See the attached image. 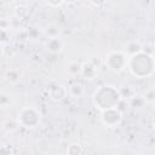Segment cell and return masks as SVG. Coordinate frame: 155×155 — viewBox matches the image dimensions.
<instances>
[{
  "label": "cell",
  "instance_id": "cell-12",
  "mask_svg": "<svg viewBox=\"0 0 155 155\" xmlns=\"http://www.w3.org/2000/svg\"><path fill=\"white\" fill-rule=\"evenodd\" d=\"M128 103H130V105L133 108V109H137V110H139V109H142L145 104H147V101H145V98H144V96H140V94H134L130 101H128Z\"/></svg>",
  "mask_w": 155,
  "mask_h": 155
},
{
  "label": "cell",
  "instance_id": "cell-13",
  "mask_svg": "<svg viewBox=\"0 0 155 155\" xmlns=\"http://www.w3.org/2000/svg\"><path fill=\"white\" fill-rule=\"evenodd\" d=\"M6 79H7V81L11 82V84H16V82L19 81L21 74H19V71H18L17 69H10V70L6 71Z\"/></svg>",
  "mask_w": 155,
  "mask_h": 155
},
{
  "label": "cell",
  "instance_id": "cell-9",
  "mask_svg": "<svg viewBox=\"0 0 155 155\" xmlns=\"http://www.w3.org/2000/svg\"><path fill=\"white\" fill-rule=\"evenodd\" d=\"M85 93V90H84V86L80 84V82H74L71 84L70 86H68V94L71 97V98H81Z\"/></svg>",
  "mask_w": 155,
  "mask_h": 155
},
{
  "label": "cell",
  "instance_id": "cell-23",
  "mask_svg": "<svg viewBox=\"0 0 155 155\" xmlns=\"http://www.w3.org/2000/svg\"><path fill=\"white\" fill-rule=\"evenodd\" d=\"M153 127H154V130H155V120H154V122H153Z\"/></svg>",
  "mask_w": 155,
  "mask_h": 155
},
{
  "label": "cell",
  "instance_id": "cell-18",
  "mask_svg": "<svg viewBox=\"0 0 155 155\" xmlns=\"http://www.w3.org/2000/svg\"><path fill=\"white\" fill-rule=\"evenodd\" d=\"M27 13H28V11H27V8H25L24 6H17V7L15 8V16H16L17 18H19V19L24 18V17L27 16Z\"/></svg>",
  "mask_w": 155,
  "mask_h": 155
},
{
  "label": "cell",
  "instance_id": "cell-17",
  "mask_svg": "<svg viewBox=\"0 0 155 155\" xmlns=\"http://www.w3.org/2000/svg\"><path fill=\"white\" fill-rule=\"evenodd\" d=\"M68 154H81L84 153V149L81 148L80 144H70L69 148H67Z\"/></svg>",
  "mask_w": 155,
  "mask_h": 155
},
{
  "label": "cell",
  "instance_id": "cell-6",
  "mask_svg": "<svg viewBox=\"0 0 155 155\" xmlns=\"http://www.w3.org/2000/svg\"><path fill=\"white\" fill-rule=\"evenodd\" d=\"M47 92H48V97L53 102H61L68 96V87H65L62 84L54 82L47 87Z\"/></svg>",
  "mask_w": 155,
  "mask_h": 155
},
{
  "label": "cell",
  "instance_id": "cell-19",
  "mask_svg": "<svg viewBox=\"0 0 155 155\" xmlns=\"http://www.w3.org/2000/svg\"><path fill=\"white\" fill-rule=\"evenodd\" d=\"M144 98L147 101V103H154L155 102V90H149L145 92Z\"/></svg>",
  "mask_w": 155,
  "mask_h": 155
},
{
  "label": "cell",
  "instance_id": "cell-4",
  "mask_svg": "<svg viewBox=\"0 0 155 155\" xmlns=\"http://www.w3.org/2000/svg\"><path fill=\"white\" fill-rule=\"evenodd\" d=\"M128 56L125 51H110L104 58V65L111 73H121L125 68H127Z\"/></svg>",
  "mask_w": 155,
  "mask_h": 155
},
{
  "label": "cell",
  "instance_id": "cell-5",
  "mask_svg": "<svg viewBox=\"0 0 155 155\" xmlns=\"http://www.w3.org/2000/svg\"><path fill=\"white\" fill-rule=\"evenodd\" d=\"M101 122L109 128H115L120 126L122 122V113L121 110L116 108H110L101 111Z\"/></svg>",
  "mask_w": 155,
  "mask_h": 155
},
{
  "label": "cell",
  "instance_id": "cell-15",
  "mask_svg": "<svg viewBox=\"0 0 155 155\" xmlns=\"http://www.w3.org/2000/svg\"><path fill=\"white\" fill-rule=\"evenodd\" d=\"M119 90H120L121 98H127L128 101H130V99L136 94V93H134V91H133V88H132L131 86H122V87H120Z\"/></svg>",
  "mask_w": 155,
  "mask_h": 155
},
{
  "label": "cell",
  "instance_id": "cell-16",
  "mask_svg": "<svg viewBox=\"0 0 155 155\" xmlns=\"http://www.w3.org/2000/svg\"><path fill=\"white\" fill-rule=\"evenodd\" d=\"M44 33H45V35H46L47 38L59 36V29H58V27L54 25V24H50V25H47Z\"/></svg>",
  "mask_w": 155,
  "mask_h": 155
},
{
  "label": "cell",
  "instance_id": "cell-24",
  "mask_svg": "<svg viewBox=\"0 0 155 155\" xmlns=\"http://www.w3.org/2000/svg\"><path fill=\"white\" fill-rule=\"evenodd\" d=\"M154 104H155V102H154Z\"/></svg>",
  "mask_w": 155,
  "mask_h": 155
},
{
  "label": "cell",
  "instance_id": "cell-21",
  "mask_svg": "<svg viewBox=\"0 0 155 155\" xmlns=\"http://www.w3.org/2000/svg\"><path fill=\"white\" fill-rule=\"evenodd\" d=\"M107 1H108V0H88V2H90L92 6H94V7H101V6H103Z\"/></svg>",
  "mask_w": 155,
  "mask_h": 155
},
{
  "label": "cell",
  "instance_id": "cell-2",
  "mask_svg": "<svg viewBox=\"0 0 155 155\" xmlns=\"http://www.w3.org/2000/svg\"><path fill=\"white\" fill-rule=\"evenodd\" d=\"M121 99L122 98L120 94V90L113 85L99 86L92 96V103L99 111L110 108H116L120 104Z\"/></svg>",
  "mask_w": 155,
  "mask_h": 155
},
{
  "label": "cell",
  "instance_id": "cell-22",
  "mask_svg": "<svg viewBox=\"0 0 155 155\" xmlns=\"http://www.w3.org/2000/svg\"><path fill=\"white\" fill-rule=\"evenodd\" d=\"M76 0H65V2H68V4H73V2H75Z\"/></svg>",
  "mask_w": 155,
  "mask_h": 155
},
{
  "label": "cell",
  "instance_id": "cell-1",
  "mask_svg": "<svg viewBox=\"0 0 155 155\" xmlns=\"http://www.w3.org/2000/svg\"><path fill=\"white\" fill-rule=\"evenodd\" d=\"M127 69L137 79L150 78L155 74V58L150 52L142 50L128 57Z\"/></svg>",
  "mask_w": 155,
  "mask_h": 155
},
{
  "label": "cell",
  "instance_id": "cell-14",
  "mask_svg": "<svg viewBox=\"0 0 155 155\" xmlns=\"http://www.w3.org/2000/svg\"><path fill=\"white\" fill-rule=\"evenodd\" d=\"M11 94L10 93H7V92H1L0 93V107H1V109H7V108H10V105H11Z\"/></svg>",
  "mask_w": 155,
  "mask_h": 155
},
{
  "label": "cell",
  "instance_id": "cell-8",
  "mask_svg": "<svg viewBox=\"0 0 155 155\" xmlns=\"http://www.w3.org/2000/svg\"><path fill=\"white\" fill-rule=\"evenodd\" d=\"M45 48L47 52L52 53V54H58L63 51L64 48V42L61 39V36H53V38H48L45 42Z\"/></svg>",
  "mask_w": 155,
  "mask_h": 155
},
{
  "label": "cell",
  "instance_id": "cell-3",
  "mask_svg": "<svg viewBox=\"0 0 155 155\" xmlns=\"http://www.w3.org/2000/svg\"><path fill=\"white\" fill-rule=\"evenodd\" d=\"M41 121V113L35 107H24L18 111L17 124L23 128H35Z\"/></svg>",
  "mask_w": 155,
  "mask_h": 155
},
{
  "label": "cell",
  "instance_id": "cell-7",
  "mask_svg": "<svg viewBox=\"0 0 155 155\" xmlns=\"http://www.w3.org/2000/svg\"><path fill=\"white\" fill-rule=\"evenodd\" d=\"M99 67L101 64H97L94 59H90L87 62L82 63V68H81V76L85 80H93L99 71Z\"/></svg>",
  "mask_w": 155,
  "mask_h": 155
},
{
  "label": "cell",
  "instance_id": "cell-11",
  "mask_svg": "<svg viewBox=\"0 0 155 155\" xmlns=\"http://www.w3.org/2000/svg\"><path fill=\"white\" fill-rule=\"evenodd\" d=\"M142 50H143V46L140 45V42H138V41L133 40V41L127 42V45H126V50H125V53L130 57V56H132V54L138 53V52H139V51H142Z\"/></svg>",
  "mask_w": 155,
  "mask_h": 155
},
{
  "label": "cell",
  "instance_id": "cell-20",
  "mask_svg": "<svg viewBox=\"0 0 155 155\" xmlns=\"http://www.w3.org/2000/svg\"><path fill=\"white\" fill-rule=\"evenodd\" d=\"M45 2L51 7H59L65 2V0H45Z\"/></svg>",
  "mask_w": 155,
  "mask_h": 155
},
{
  "label": "cell",
  "instance_id": "cell-10",
  "mask_svg": "<svg viewBox=\"0 0 155 155\" xmlns=\"http://www.w3.org/2000/svg\"><path fill=\"white\" fill-rule=\"evenodd\" d=\"M81 68H82V63H80L78 61H71L67 65V73L70 76H76V75L81 74Z\"/></svg>",
  "mask_w": 155,
  "mask_h": 155
}]
</instances>
